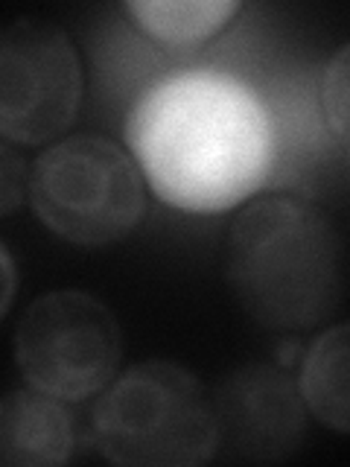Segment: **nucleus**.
I'll use <instances>...</instances> for the list:
<instances>
[{
    "label": "nucleus",
    "mask_w": 350,
    "mask_h": 467,
    "mask_svg": "<svg viewBox=\"0 0 350 467\" xmlns=\"http://www.w3.org/2000/svg\"><path fill=\"white\" fill-rule=\"evenodd\" d=\"M126 138L158 199L181 211H228L257 193L274 167L266 106L219 70H187L152 85L131 109Z\"/></svg>",
    "instance_id": "1"
},
{
    "label": "nucleus",
    "mask_w": 350,
    "mask_h": 467,
    "mask_svg": "<svg viewBox=\"0 0 350 467\" xmlns=\"http://www.w3.org/2000/svg\"><path fill=\"white\" fill-rule=\"evenodd\" d=\"M33 211L56 237L77 245H108L143 219V182L120 146L77 135L41 152L29 175Z\"/></svg>",
    "instance_id": "4"
},
{
    "label": "nucleus",
    "mask_w": 350,
    "mask_h": 467,
    "mask_svg": "<svg viewBox=\"0 0 350 467\" xmlns=\"http://www.w3.org/2000/svg\"><path fill=\"white\" fill-rule=\"evenodd\" d=\"M233 298L269 330H310L342 304L345 248L333 219L295 196H266L237 216L225 248Z\"/></svg>",
    "instance_id": "2"
},
{
    "label": "nucleus",
    "mask_w": 350,
    "mask_h": 467,
    "mask_svg": "<svg viewBox=\"0 0 350 467\" xmlns=\"http://www.w3.org/2000/svg\"><path fill=\"white\" fill-rule=\"evenodd\" d=\"M15 289H18V269H15V260L9 254V248L0 243V316L9 310V304L15 298Z\"/></svg>",
    "instance_id": "13"
},
{
    "label": "nucleus",
    "mask_w": 350,
    "mask_h": 467,
    "mask_svg": "<svg viewBox=\"0 0 350 467\" xmlns=\"http://www.w3.org/2000/svg\"><path fill=\"white\" fill-rule=\"evenodd\" d=\"M347 58L350 47H339L327 67H324V82H321V94H324V111L327 123L335 131V138L345 146L347 143Z\"/></svg>",
    "instance_id": "11"
},
{
    "label": "nucleus",
    "mask_w": 350,
    "mask_h": 467,
    "mask_svg": "<svg viewBox=\"0 0 350 467\" xmlns=\"http://www.w3.org/2000/svg\"><path fill=\"white\" fill-rule=\"evenodd\" d=\"M216 456L283 462L304 444L306 403L295 379L274 365H242L213 391Z\"/></svg>",
    "instance_id": "7"
},
{
    "label": "nucleus",
    "mask_w": 350,
    "mask_h": 467,
    "mask_svg": "<svg viewBox=\"0 0 350 467\" xmlns=\"http://www.w3.org/2000/svg\"><path fill=\"white\" fill-rule=\"evenodd\" d=\"M298 391L321 423H327L335 432H347L350 415H347V325L345 321L321 333L310 345V350H306Z\"/></svg>",
    "instance_id": "9"
},
{
    "label": "nucleus",
    "mask_w": 350,
    "mask_h": 467,
    "mask_svg": "<svg viewBox=\"0 0 350 467\" xmlns=\"http://www.w3.org/2000/svg\"><path fill=\"white\" fill-rule=\"evenodd\" d=\"M123 336L114 313L79 289L36 298L15 330V362L26 383L58 400H82L117 374Z\"/></svg>",
    "instance_id": "5"
},
{
    "label": "nucleus",
    "mask_w": 350,
    "mask_h": 467,
    "mask_svg": "<svg viewBox=\"0 0 350 467\" xmlns=\"http://www.w3.org/2000/svg\"><path fill=\"white\" fill-rule=\"evenodd\" d=\"M242 6L231 0H131L126 12L146 36L172 47L213 38Z\"/></svg>",
    "instance_id": "10"
},
{
    "label": "nucleus",
    "mask_w": 350,
    "mask_h": 467,
    "mask_svg": "<svg viewBox=\"0 0 350 467\" xmlns=\"http://www.w3.org/2000/svg\"><path fill=\"white\" fill-rule=\"evenodd\" d=\"M79 99V56L62 26L21 18L0 29V135L53 140L73 123Z\"/></svg>",
    "instance_id": "6"
},
{
    "label": "nucleus",
    "mask_w": 350,
    "mask_h": 467,
    "mask_svg": "<svg viewBox=\"0 0 350 467\" xmlns=\"http://www.w3.org/2000/svg\"><path fill=\"white\" fill-rule=\"evenodd\" d=\"M91 441L114 464L199 467L216 459L213 400L181 365L138 362L97 400Z\"/></svg>",
    "instance_id": "3"
},
{
    "label": "nucleus",
    "mask_w": 350,
    "mask_h": 467,
    "mask_svg": "<svg viewBox=\"0 0 350 467\" xmlns=\"http://www.w3.org/2000/svg\"><path fill=\"white\" fill-rule=\"evenodd\" d=\"M29 187V172L21 155L12 146L0 143V216L18 211Z\"/></svg>",
    "instance_id": "12"
},
{
    "label": "nucleus",
    "mask_w": 350,
    "mask_h": 467,
    "mask_svg": "<svg viewBox=\"0 0 350 467\" xmlns=\"http://www.w3.org/2000/svg\"><path fill=\"white\" fill-rule=\"evenodd\" d=\"M70 450L73 423L58 398L38 389L0 398V467H56Z\"/></svg>",
    "instance_id": "8"
}]
</instances>
